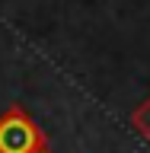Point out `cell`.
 Returning a JSON list of instances; mask_svg holds the SVG:
<instances>
[{
    "instance_id": "3",
    "label": "cell",
    "mask_w": 150,
    "mask_h": 153,
    "mask_svg": "<svg viewBox=\"0 0 150 153\" xmlns=\"http://www.w3.org/2000/svg\"><path fill=\"white\" fill-rule=\"evenodd\" d=\"M35 153H45V150H35Z\"/></svg>"
},
{
    "instance_id": "2",
    "label": "cell",
    "mask_w": 150,
    "mask_h": 153,
    "mask_svg": "<svg viewBox=\"0 0 150 153\" xmlns=\"http://www.w3.org/2000/svg\"><path fill=\"white\" fill-rule=\"evenodd\" d=\"M137 124H141V131H144V134H147V137H150V105H147V108H144L141 115H137Z\"/></svg>"
},
{
    "instance_id": "1",
    "label": "cell",
    "mask_w": 150,
    "mask_h": 153,
    "mask_svg": "<svg viewBox=\"0 0 150 153\" xmlns=\"http://www.w3.org/2000/svg\"><path fill=\"white\" fill-rule=\"evenodd\" d=\"M42 150V134L26 115L13 108L0 118V153H35Z\"/></svg>"
}]
</instances>
